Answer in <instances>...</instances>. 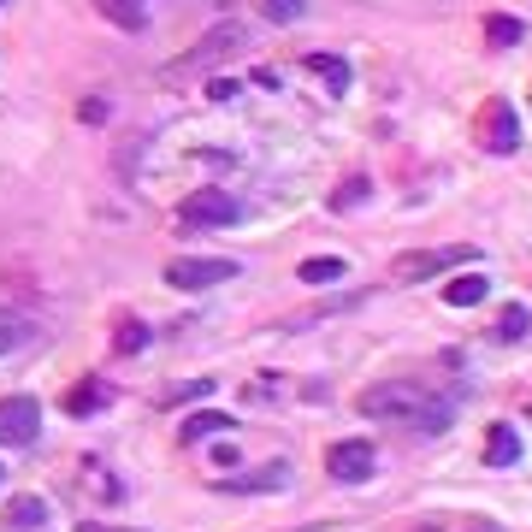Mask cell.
I'll return each instance as SVG.
<instances>
[{
  "label": "cell",
  "mask_w": 532,
  "mask_h": 532,
  "mask_svg": "<svg viewBox=\"0 0 532 532\" xmlns=\"http://www.w3.org/2000/svg\"><path fill=\"white\" fill-rule=\"evenodd\" d=\"M479 532H491V527H479Z\"/></svg>",
  "instance_id": "26"
},
{
  "label": "cell",
  "mask_w": 532,
  "mask_h": 532,
  "mask_svg": "<svg viewBox=\"0 0 532 532\" xmlns=\"http://www.w3.org/2000/svg\"><path fill=\"white\" fill-rule=\"evenodd\" d=\"M527 326H532V314L521 308V302H509V308H503V320H497V337H503V343H521Z\"/></svg>",
  "instance_id": "17"
},
{
  "label": "cell",
  "mask_w": 532,
  "mask_h": 532,
  "mask_svg": "<svg viewBox=\"0 0 532 532\" xmlns=\"http://www.w3.org/2000/svg\"><path fill=\"white\" fill-rule=\"evenodd\" d=\"M355 408L367 414V420H414L420 408H426V391L420 385H408V379H379V385H367Z\"/></svg>",
  "instance_id": "1"
},
{
  "label": "cell",
  "mask_w": 532,
  "mask_h": 532,
  "mask_svg": "<svg viewBox=\"0 0 532 532\" xmlns=\"http://www.w3.org/2000/svg\"><path fill=\"white\" fill-rule=\"evenodd\" d=\"M485 36H491V42H521V24H515V18H491Z\"/></svg>",
  "instance_id": "21"
},
{
  "label": "cell",
  "mask_w": 532,
  "mask_h": 532,
  "mask_svg": "<svg viewBox=\"0 0 532 532\" xmlns=\"http://www.w3.org/2000/svg\"><path fill=\"white\" fill-rule=\"evenodd\" d=\"M42 438V402L36 397H0V444L30 450Z\"/></svg>",
  "instance_id": "3"
},
{
  "label": "cell",
  "mask_w": 532,
  "mask_h": 532,
  "mask_svg": "<svg viewBox=\"0 0 532 532\" xmlns=\"http://www.w3.org/2000/svg\"><path fill=\"white\" fill-rule=\"evenodd\" d=\"M420 532H444V527H420Z\"/></svg>",
  "instance_id": "25"
},
{
  "label": "cell",
  "mask_w": 532,
  "mask_h": 532,
  "mask_svg": "<svg viewBox=\"0 0 532 532\" xmlns=\"http://www.w3.org/2000/svg\"><path fill=\"white\" fill-rule=\"evenodd\" d=\"M101 12H107L113 24H125V30H142V24H148V12H142L136 0H101Z\"/></svg>",
  "instance_id": "18"
},
{
  "label": "cell",
  "mask_w": 532,
  "mask_h": 532,
  "mask_svg": "<svg viewBox=\"0 0 532 532\" xmlns=\"http://www.w3.org/2000/svg\"><path fill=\"white\" fill-rule=\"evenodd\" d=\"M243 42H249V30H243V24H219V30H207V36H201L196 48H190V54H184L172 71H166V77H190V71L213 66V60H225V54H237Z\"/></svg>",
  "instance_id": "4"
},
{
  "label": "cell",
  "mask_w": 532,
  "mask_h": 532,
  "mask_svg": "<svg viewBox=\"0 0 532 532\" xmlns=\"http://www.w3.org/2000/svg\"><path fill=\"white\" fill-rule=\"evenodd\" d=\"M178 219L184 225H237L243 219V201L225 196V190H196V196H184Z\"/></svg>",
  "instance_id": "6"
},
{
  "label": "cell",
  "mask_w": 532,
  "mask_h": 532,
  "mask_svg": "<svg viewBox=\"0 0 532 532\" xmlns=\"http://www.w3.org/2000/svg\"><path fill=\"white\" fill-rule=\"evenodd\" d=\"M30 332H36V326H30L24 314H0V355L24 349V343H30Z\"/></svg>",
  "instance_id": "16"
},
{
  "label": "cell",
  "mask_w": 532,
  "mask_h": 532,
  "mask_svg": "<svg viewBox=\"0 0 532 532\" xmlns=\"http://www.w3.org/2000/svg\"><path fill=\"white\" fill-rule=\"evenodd\" d=\"M243 266L219 261V255H184V261H166V284L172 290H213V284H231Z\"/></svg>",
  "instance_id": "2"
},
{
  "label": "cell",
  "mask_w": 532,
  "mask_h": 532,
  "mask_svg": "<svg viewBox=\"0 0 532 532\" xmlns=\"http://www.w3.org/2000/svg\"><path fill=\"white\" fill-rule=\"evenodd\" d=\"M113 343H119L125 355H142V349H148V326H142V320H125V326L113 332Z\"/></svg>",
  "instance_id": "20"
},
{
  "label": "cell",
  "mask_w": 532,
  "mask_h": 532,
  "mask_svg": "<svg viewBox=\"0 0 532 532\" xmlns=\"http://www.w3.org/2000/svg\"><path fill=\"white\" fill-rule=\"evenodd\" d=\"M343 272H349V266L337 261V255H314V261L296 266V278H302V284H337Z\"/></svg>",
  "instance_id": "12"
},
{
  "label": "cell",
  "mask_w": 532,
  "mask_h": 532,
  "mask_svg": "<svg viewBox=\"0 0 532 532\" xmlns=\"http://www.w3.org/2000/svg\"><path fill=\"white\" fill-rule=\"evenodd\" d=\"M485 296H491V278H485V272H462V278L444 284V302H450V308H479Z\"/></svg>",
  "instance_id": "8"
},
{
  "label": "cell",
  "mask_w": 532,
  "mask_h": 532,
  "mask_svg": "<svg viewBox=\"0 0 532 532\" xmlns=\"http://www.w3.org/2000/svg\"><path fill=\"white\" fill-rule=\"evenodd\" d=\"M308 12V0H261V18H272V24H296Z\"/></svg>",
  "instance_id": "19"
},
{
  "label": "cell",
  "mask_w": 532,
  "mask_h": 532,
  "mask_svg": "<svg viewBox=\"0 0 532 532\" xmlns=\"http://www.w3.org/2000/svg\"><path fill=\"white\" fill-rule=\"evenodd\" d=\"M361 196H367V178H349V184H343V190H337V196H332V207H337V213H343V207H355V201H361Z\"/></svg>",
  "instance_id": "22"
},
{
  "label": "cell",
  "mask_w": 532,
  "mask_h": 532,
  "mask_svg": "<svg viewBox=\"0 0 532 532\" xmlns=\"http://www.w3.org/2000/svg\"><path fill=\"white\" fill-rule=\"evenodd\" d=\"M373 467H379V456H373L367 438H337L332 450H326V473H332L337 485H361V479H373Z\"/></svg>",
  "instance_id": "5"
},
{
  "label": "cell",
  "mask_w": 532,
  "mask_h": 532,
  "mask_svg": "<svg viewBox=\"0 0 532 532\" xmlns=\"http://www.w3.org/2000/svg\"><path fill=\"white\" fill-rule=\"evenodd\" d=\"M237 420L231 414H190L184 420V444H201V438H213V432H231Z\"/></svg>",
  "instance_id": "15"
},
{
  "label": "cell",
  "mask_w": 532,
  "mask_h": 532,
  "mask_svg": "<svg viewBox=\"0 0 532 532\" xmlns=\"http://www.w3.org/2000/svg\"><path fill=\"white\" fill-rule=\"evenodd\" d=\"M515 456H521V438H515L509 426H497V432L485 438V462H491V467H509Z\"/></svg>",
  "instance_id": "13"
},
{
  "label": "cell",
  "mask_w": 532,
  "mask_h": 532,
  "mask_svg": "<svg viewBox=\"0 0 532 532\" xmlns=\"http://www.w3.org/2000/svg\"><path fill=\"white\" fill-rule=\"evenodd\" d=\"M101 402H107V385L101 379H83L77 391H66V414H95Z\"/></svg>",
  "instance_id": "14"
},
{
  "label": "cell",
  "mask_w": 532,
  "mask_h": 532,
  "mask_svg": "<svg viewBox=\"0 0 532 532\" xmlns=\"http://www.w3.org/2000/svg\"><path fill=\"white\" fill-rule=\"evenodd\" d=\"M450 261H467V249H432V255H397V272L402 284H414V278H432V272H444Z\"/></svg>",
  "instance_id": "7"
},
{
  "label": "cell",
  "mask_w": 532,
  "mask_h": 532,
  "mask_svg": "<svg viewBox=\"0 0 532 532\" xmlns=\"http://www.w3.org/2000/svg\"><path fill=\"white\" fill-rule=\"evenodd\" d=\"M308 71L326 77L332 95H349V60H337V54H308Z\"/></svg>",
  "instance_id": "10"
},
{
  "label": "cell",
  "mask_w": 532,
  "mask_h": 532,
  "mask_svg": "<svg viewBox=\"0 0 532 532\" xmlns=\"http://www.w3.org/2000/svg\"><path fill=\"white\" fill-rule=\"evenodd\" d=\"M207 95H213V101H237V83H231V77H219V83H207Z\"/></svg>",
  "instance_id": "23"
},
{
  "label": "cell",
  "mask_w": 532,
  "mask_h": 532,
  "mask_svg": "<svg viewBox=\"0 0 532 532\" xmlns=\"http://www.w3.org/2000/svg\"><path fill=\"white\" fill-rule=\"evenodd\" d=\"M77 532H125V527H107V521H77Z\"/></svg>",
  "instance_id": "24"
},
{
  "label": "cell",
  "mask_w": 532,
  "mask_h": 532,
  "mask_svg": "<svg viewBox=\"0 0 532 532\" xmlns=\"http://www.w3.org/2000/svg\"><path fill=\"white\" fill-rule=\"evenodd\" d=\"M0 473H6V467H0Z\"/></svg>",
  "instance_id": "27"
},
{
  "label": "cell",
  "mask_w": 532,
  "mask_h": 532,
  "mask_svg": "<svg viewBox=\"0 0 532 532\" xmlns=\"http://www.w3.org/2000/svg\"><path fill=\"white\" fill-rule=\"evenodd\" d=\"M491 148H497V154H515V148H521V131H515V107H509V101H497V119H491Z\"/></svg>",
  "instance_id": "11"
},
{
  "label": "cell",
  "mask_w": 532,
  "mask_h": 532,
  "mask_svg": "<svg viewBox=\"0 0 532 532\" xmlns=\"http://www.w3.org/2000/svg\"><path fill=\"white\" fill-rule=\"evenodd\" d=\"M6 521L18 532H48V503L42 497H12L6 503Z\"/></svg>",
  "instance_id": "9"
}]
</instances>
